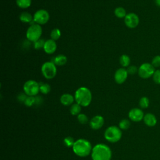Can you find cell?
<instances>
[{"label": "cell", "mask_w": 160, "mask_h": 160, "mask_svg": "<svg viewBox=\"0 0 160 160\" xmlns=\"http://www.w3.org/2000/svg\"><path fill=\"white\" fill-rule=\"evenodd\" d=\"M126 69L128 72V74H131V75H134L138 73V68L134 65H131L128 66Z\"/></svg>", "instance_id": "d6a6232c"}, {"label": "cell", "mask_w": 160, "mask_h": 160, "mask_svg": "<svg viewBox=\"0 0 160 160\" xmlns=\"http://www.w3.org/2000/svg\"><path fill=\"white\" fill-rule=\"evenodd\" d=\"M68 61L67 57L63 54H58L56 57H54L53 59V62L56 64V66H62L66 64Z\"/></svg>", "instance_id": "e0dca14e"}, {"label": "cell", "mask_w": 160, "mask_h": 160, "mask_svg": "<svg viewBox=\"0 0 160 160\" xmlns=\"http://www.w3.org/2000/svg\"><path fill=\"white\" fill-rule=\"evenodd\" d=\"M81 111V106L77 102L73 103L70 108V113L73 116L78 115L79 114H80Z\"/></svg>", "instance_id": "44dd1931"}, {"label": "cell", "mask_w": 160, "mask_h": 160, "mask_svg": "<svg viewBox=\"0 0 160 160\" xmlns=\"http://www.w3.org/2000/svg\"><path fill=\"white\" fill-rule=\"evenodd\" d=\"M61 36V31L58 29V28H54L50 34V36H51V39L54 40V41H56L58 39H59L60 38Z\"/></svg>", "instance_id": "d4e9b609"}, {"label": "cell", "mask_w": 160, "mask_h": 160, "mask_svg": "<svg viewBox=\"0 0 160 160\" xmlns=\"http://www.w3.org/2000/svg\"><path fill=\"white\" fill-rule=\"evenodd\" d=\"M35 99H36V101H35L36 105H41L43 102V98L41 96H36Z\"/></svg>", "instance_id": "e575fe53"}, {"label": "cell", "mask_w": 160, "mask_h": 160, "mask_svg": "<svg viewBox=\"0 0 160 160\" xmlns=\"http://www.w3.org/2000/svg\"><path fill=\"white\" fill-rule=\"evenodd\" d=\"M23 91L28 96H36L39 91V83L34 80H28L23 85Z\"/></svg>", "instance_id": "52a82bcc"}, {"label": "cell", "mask_w": 160, "mask_h": 160, "mask_svg": "<svg viewBox=\"0 0 160 160\" xmlns=\"http://www.w3.org/2000/svg\"><path fill=\"white\" fill-rule=\"evenodd\" d=\"M16 2L21 9H27L31 5V0H16Z\"/></svg>", "instance_id": "7402d4cb"}, {"label": "cell", "mask_w": 160, "mask_h": 160, "mask_svg": "<svg viewBox=\"0 0 160 160\" xmlns=\"http://www.w3.org/2000/svg\"><path fill=\"white\" fill-rule=\"evenodd\" d=\"M152 78L153 81L156 84H160V69L155 70Z\"/></svg>", "instance_id": "4dcf8cb0"}, {"label": "cell", "mask_w": 160, "mask_h": 160, "mask_svg": "<svg viewBox=\"0 0 160 160\" xmlns=\"http://www.w3.org/2000/svg\"><path fill=\"white\" fill-rule=\"evenodd\" d=\"M143 121L147 126L154 127L156 125L158 120L156 116L154 114L149 112L144 114Z\"/></svg>", "instance_id": "9a60e30c"}, {"label": "cell", "mask_w": 160, "mask_h": 160, "mask_svg": "<svg viewBox=\"0 0 160 160\" xmlns=\"http://www.w3.org/2000/svg\"><path fill=\"white\" fill-rule=\"evenodd\" d=\"M78 120L79 121V123L82 124H85L88 122V116L82 113H80L78 115Z\"/></svg>", "instance_id": "f546056e"}, {"label": "cell", "mask_w": 160, "mask_h": 160, "mask_svg": "<svg viewBox=\"0 0 160 160\" xmlns=\"http://www.w3.org/2000/svg\"><path fill=\"white\" fill-rule=\"evenodd\" d=\"M124 23L130 29L136 28L139 23V16L134 12H129L124 18Z\"/></svg>", "instance_id": "30bf717a"}, {"label": "cell", "mask_w": 160, "mask_h": 160, "mask_svg": "<svg viewBox=\"0 0 160 160\" xmlns=\"http://www.w3.org/2000/svg\"><path fill=\"white\" fill-rule=\"evenodd\" d=\"M42 33V29L41 25L32 23L28 28L26 36L27 39L31 42H34L40 39Z\"/></svg>", "instance_id": "5b68a950"}, {"label": "cell", "mask_w": 160, "mask_h": 160, "mask_svg": "<svg viewBox=\"0 0 160 160\" xmlns=\"http://www.w3.org/2000/svg\"><path fill=\"white\" fill-rule=\"evenodd\" d=\"M45 41L44 39H39L38 40L33 42V47L35 49H40L41 48L43 49Z\"/></svg>", "instance_id": "4316f807"}, {"label": "cell", "mask_w": 160, "mask_h": 160, "mask_svg": "<svg viewBox=\"0 0 160 160\" xmlns=\"http://www.w3.org/2000/svg\"><path fill=\"white\" fill-rule=\"evenodd\" d=\"M111 150L106 144L100 143L92 148L91 152L92 160H111Z\"/></svg>", "instance_id": "6da1fadb"}, {"label": "cell", "mask_w": 160, "mask_h": 160, "mask_svg": "<svg viewBox=\"0 0 160 160\" xmlns=\"http://www.w3.org/2000/svg\"><path fill=\"white\" fill-rule=\"evenodd\" d=\"M128 76V72L127 69L124 68H120L115 72L114 80L118 84H121L126 81Z\"/></svg>", "instance_id": "7c38bea8"}, {"label": "cell", "mask_w": 160, "mask_h": 160, "mask_svg": "<svg viewBox=\"0 0 160 160\" xmlns=\"http://www.w3.org/2000/svg\"><path fill=\"white\" fill-rule=\"evenodd\" d=\"M144 114L142 110L140 108H134L131 109L128 113V117L130 120L134 122H140L143 120Z\"/></svg>", "instance_id": "8fae6325"}, {"label": "cell", "mask_w": 160, "mask_h": 160, "mask_svg": "<svg viewBox=\"0 0 160 160\" xmlns=\"http://www.w3.org/2000/svg\"><path fill=\"white\" fill-rule=\"evenodd\" d=\"M154 2H155V4L158 6V7H160V0H155L154 1Z\"/></svg>", "instance_id": "d590c367"}, {"label": "cell", "mask_w": 160, "mask_h": 160, "mask_svg": "<svg viewBox=\"0 0 160 160\" xmlns=\"http://www.w3.org/2000/svg\"><path fill=\"white\" fill-rule=\"evenodd\" d=\"M114 13L115 16L118 18H124L127 15L126 9L122 7H117L114 9Z\"/></svg>", "instance_id": "ffe728a7"}, {"label": "cell", "mask_w": 160, "mask_h": 160, "mask_svg": "<svg viewBox=\"0 0 160 160\" xmlns=\"http://www.w3.org/2000/svg\"><path fill=\"white\" fill-rule=\"evenodd\" d=\"M151 64L155 68H160V55H156L152 59Z\"/></svg>", "instance_id": "1f68e13d"}, {"label": "cell", "mask_w": 160, "mask_h": 160, "mask_svg": "<svg viewBox=\"0 0 160 160\" xmlns=\"http://www.w3.org/2000/svg\"><path fill=\"white\" fill-rule=\"evenodd\" d=\"M122 137V131L119 127L111 126L108 127L104 132L105 139L112 143L119 141Z\"/></svg>", "instance_id": "277c9868"}, {"label": "cell", "mask_w": 160, "mask_h": 160, "mask_svg": "<svg viewBox=\"0 0 160 160\" xmlns=\"http://www.w3.org/2000/svg\"><path fill=\"white\" fill-rule=\"evenodd\" d=\"M139 105L141 108L146 109L149 107V99L146 96H142L141 98L139 101Z\"/></svg>", "instance_id": "cb8c5ba5"}, {"label": "cell", "mask_w": 160, "mask_h": 160, "mask_svg": "<svg viewBox=\"0 0 160 160\" xmlns=\"http://www.w3.org/2000/svg\"><path fill=\"white\" fill-rule=\"evenodd\" d=\"M27 97H28V95L25 92H21L18 95L17 99H18V101H19V102H24Z\"/></svg>", "instance_id": "836d02e7"}, {"label": "cell", "mask_w": 160, "mask_h": 160, "mask_svg": "<svg viewBox=\"0 0 160 160\" xmlns=\"http://www.w3.org/2000/svg\"><path fill=\"white\" fill-rule=\"evenodd\" d=\"M74 99L76 102L81 106H88L92 101L91 92L86 87H80L75 92Z\"/></svg>", "instance_id": "3957f363"}, {"label": "cell", "mask_w": 160, "mask_h": 160, "mask_svg": "<svg viewBox=\"0 0 160 160\" xmlns=\"http://www.w3.org/2000/svg\"><path fill=\"white\" fill-rule=\"evenodd\" d=\"M35 101H36L35 96H28L24 104L28 107H31V106H32L33 105H35Z\"/></svg>", "instance_id": "f1b7e54d"}, {"label": "cell", "mask_w": 160, "mask_h": 160, "mask_svg": "<svg viewBox=\"0 0 160 160\" xmlns=\"http://www.w3.org/2000/svg\"><path fill=\"white\" fill-rule=\"evenodd\" d=\"M104 123V119L103 117L100 115H96L91 119L89 122V126L92 129L97 130L101 128Z\"/></svg>", "instance_id": "4fadbf2b"}, {"label": "cell", "mask_w": 160, "mask_h": 160, "mask_svg": "<svg viewBox=\"0 0 160 160\" xmlns=\"http://www.w3.org/2000/svg\"><path fill=\"white\" fill-rule=\"evenodd\" d=\"M57 49V44L55 41L49 39L45 41L43 50L46 54H52L56 51Z\"/></svg>", "instance_id": "5bb4252c"}, {"label": "cell", "mask_w": 160, "mask_h": 160, "mask_svg": "<svg viewBox=\"0 0 160 160\" xmlns=\"http://www.w3.org/2000/svg\"><path fill=\"white\" fill-rule=\"evenodd\" d=\"M74 96L72 95L69 94V93H65L61 95L60 97V102L61 103L66 106H68L70 105H72L74 101Z\"/></svg>", "instance_id": "2e32d148"}, {"label": "cell", "mask_w": 160, "mask_h": 160, "mask_svg": "<svg viewBox=\"0 0 160 160\" xmlns=\"http://www.w3.org/2000/svg\"><path fill=\"white\" fill-rule=\"evenodd\" d=\"M39 91L44 94H48L51 91V86L49 84L45 83L43 82H39Z\"/></svg>", "instance_id": "603a6c76"}, {"label": "cell", "mask_w": 160, "mask_h": 160, "mask_svg": "<svg viewBox=\"0 0 160 160\" xmlns=\"http://www.w3.org/2000/svg\"><path fill=\"white\" fill-rule=\"evenodd\" d=\"M131 59L129 56L127 54H122L119 58V63L122 68H128L129 66Z\"/></svg>", "instance_id": "d6986e66"}, {"label": "cell", "mask_w": 160, "mask_h": 160, "mask_svg": "<svg viewBox=\"0 0 160 160\" xmlns=\"http://www.w3.org/2000/svg\"><path fill=\"white\" fill-rule=\"evenodd\" d=\"M41 70L43 76L47 79H53L57 74L56 66L51 61H46L44 62L41 66Z\"/></svg>", "instance_id": "8992f818"}, {"label": "cell", "mask_w": 160, "mask_h": 160, "mask_svg": "<svg viewBox=\"0 0 160 160\" xmlns=\"http://www.w3.org/2000/svg\"><path fill=\"white\" fill-rule=\"evenodd\" d=\"M72 148L74 153L81 158L89 156L91 154L92 149L90 142L85 139H77Z\"/></svg>", "instance_id": "7a4b0ae2"}, {"label": "cell", "mask_w": 160, "mask_h": 160, "mask_svg": "<svg viewBox=\"0 0 160 160\" xmlns=\"http://www.w3.org/2000/svg\"><path fill=\"white\" fill-rule=\"evenodd\" d=\"M131 125L130 121L128 119H123L119 122V128L122 130L128 129Z\"/></svg>", "instance_id": "484cf974"}, {"label": "cell", "mask_w": 160, "mask_h": 160, "mask_svg": "<svg viewBox=\"0 0 160 160\" xmlns=\"http://www.w3.org/2000/svg\"><path fill=\"white\" fill-rule=\"evenodd\" d=\"M154 71L155 68L151 63L144 62L138 68V74L142 79H148L152 76Z\"/></svg>", "instance_id": "ba28073f"}, {"label": "cell", "mask_w": 160, "mask_h": 160, "mask_svg": "<svg viewBox=\"0 0 160 160\" xmlns=\"http://www.w3.org/2000/svg\"><path fill=\"white\" fill-rule=\"evenodd\" d=\"M49 19V14L48 11L41 9L35 12L33 15V21L34 23L39 25L46 24Z\"/></svg>", "instance_id": "9c48e42d"}, {"label": "cell", "mask_w": 160, "mask_h": 160, "mask_svg": "<svg viewBox=\"0 0 160 160\" xmlns=\"http://www.w3.org/2000/svg\"><path fill=\"white\" fill-rule=\"evenodd\" d=\"M75 141H74V138L71 136H68L64 139V144L66 147L68 148H72Z\"/></svg>", "instance_id": "83f0119b"}, {"label": "cell", "mask_w": 160, "mask_h": 160, "mask_svg": "<svg viewBox=\"0 0 160 160\" xmlns=\"http://www.w3.org/2000/svg\"><path fill=\"white\" fill-rule=\"evenodd\" d=\"M19 19L21 22L25 23H30L34 22L33 16L28 12H22L19 15Z\"/></svg>", "instance_id": "ac0fdd59"}]
</instances>
